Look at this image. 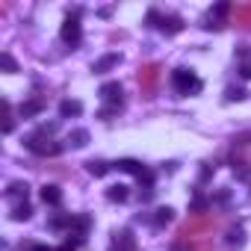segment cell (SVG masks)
I'll return each instance as SVG.
<instances>
[{
  "label": "cell",
  "mask_w": 251,
  "mask_h": 251,
  "mask_svg": "<svg viewBox=\"0 0 251 251\" xmlns=\"http://www.w3.org/2000/svg\"><path fill=\"white\" fill-rule=\"evenodd\" d=\"M160 65L157 62H145L139 65L136 71V80H139V89H142V98H154L157 95V86H160Z\"/></svg>",
  "instance_id": "3"
},
{
  "label": "cell",
  "mask_w": 251,
  "mask_h": 251,
  "mask_svg": "<svg viewBox=\"0 0 251 251\" xmlns=\"http://www.w3.org/2000/svg\"><path fill=\"white\" fill-rule=\"evenodd\" d=\"M0 65L6 68V74H15V71H18V65H15V59H12L9 53H3V56H0Z\"/></svg>",
  "instance_id": "25"
},
{
  "label": "cell",
  "mask_w": 251,
  "mask_h": 251,
  "mask_svg": "<svg viewBox=\"0 0 251 251\" xmlns=\"http://www.w3.org/2000/svg\"><path fill=\"white\" fill-rule=\"evenodd\" d=\"M86 172H89L92 177H103V175L109 172V166H106L103 160H89V163H86Z\"/></svg>",
  "instance_id": "18"
},
{
  "label": "cell",
  "mask_w": 251,
  "mask_h": 251,
  "mask_svg": "<svg viewBox=\"0 0 251 251\" xmlns=\"http://www.w3.org/2000/svg\"><path fill=\"white\" fill-rule=\"evenodd\" d=\"M30 216H33V207H30L27 201H24V204H15V207H12V219H15V222H27Z\"/></svg>",
  "instance_id": "19"
},
{
  "label": "cell",
  "mask_w": 251,
  "mask_h": 251,
  "mask_svg": "<svg viewBox=\"0 0 251 251\" xmlns=\"http://www.w3.org/2000/svg\"><path fill=\"white\" fill-rule=\"evenodd\" d=\"M121 95H124L121 83H103V86H100V98H103L106 103H115V106H121Z\"/></svg>",
  "instance_id": "7"
},
{
  "label": "cell",
  "mask_w": 251,
  "mask_h": 251,
  "mask_svg": "<svg viewBox=\"0 0 251 251\" xmlns=\"http://www.w3.org/2000/svg\"><path fill=\"white\" fill-rule=\"evenodd\" d=\"M216 230V219L213 216H195L189 219L180 230H177V239L175 242H195V239H210Z\"/></svg>",
  "instance_id": "2"
},
{
  "label": "cell",
  "mask_w": 251,
  "mask_h": 251,
  "mask_svg": "<svg viewBox=\"0 0 251 251\" xmlns=\"http://www.w3.org/2000/svg\"><path fill=\"white\" fill-rule=\"evenodd\" d=\"M172 219H175V210H172V207H160V210H157V216H154V225H157V227H163V225H169Z\"/></svg>",
  "instance_id": "20"
},
{
  "label": "cell",
  "mask_w": 251,
  "mask_h": 251,
  "mask_svg": "<svg viewBox=\"0 0 251 251\" xmlns=\"http://www.w3.org/2000/svg\"><path fill=\"white\" fill-rule=\"evenodd\" d=\"M163 33H169V36H175V33H180L183 30V21H180V15H166L160 24H157Z\"/></svg>",
  "instance_id": "11"
},
{
  "label": "cell",
  "mask_w": 251,
  "mask_h": 251,
  "mask_svg": "<svg viewBox=\"0 0 251 251\" xmlns=\"http://www.w3.org/2000/svg\"><path fill=\"white\" fill-rule=\"evenodd\" d=\"M230 18H233V24H236L239 30H251V3H239V6L230 12Z\"/></svg>",
  "instance_id": "6"
},
{
  "label": "cell",
  "mask_w": 251,
  "mask_h": 251,
  "mask_svg": "<svg viewBox=\"0 0 251 251\" xmlns=\"http://www.w3.org/2000/svg\"><path fill=\"white\" fill-rule=\"evenodd\" d=\"M53 130H56V124H48V127H42V130L30 133V136L24 139L27 151H33V154H39V157H56V154L62 151V145L50 139V133H53Z\"/></svg>",
  "instance_id": "1"
},
{
  "label": "cell",
  "mask_w": 251,
  "mask_h": 251,
  "mask_svg": "<svg viewBox=\"0 0 251 251\" xmlns=\"http://www.w3.org/2000/svg\"><path fill=\"white\" fill-rule=\"evenodd\" d=\"M27 192H30V186L21 183V180H15V183H9V189H6V198L15 201V204H24V201H27Z\"/></svg>",
  "instance_id": "9"
},
{
  "label": "cell",
  "mask_w": 251,
  "mask_h": 251,
  "mask_svg": "<svg viewBox=\"0 0 251 251\" xmlns=\"http://www.w3.org/2000/svg\"><path fill=\"white\" fill-rule=\"evenodd\" d=\"M62 42L71 45V48L80 42V21H77V15H68L65 18V24H62Z\"/></svg>",
  "instance_id": "5"
},
{
  "label": "cell",
  "mask_w": 251,
  "mask_h": 251,
  "mask_svg": "<svg viewBox=\"0 0 251 251\" xmlns=\"http://www.w3.org/2000/svg\"><path fill=\"white\" fill-rule=\"evenodd\" d=\"M83 112V103L80 100H62L59 103V115L62 118H74V115H80Z\"/></svg>",
  "instance_id": "14"
},
{
  "label": "cell",
  "mask_w": 251,
  "mask_h": 251,
  "mask_svg": "<svg viewBox=\"0 0 251 251\" xmlns=\"http://www.w3.org/2000/svg\"><path fill=\"white\" fill-rule=\"evenodd\" d=\"M118 62H121V56H118V53H106V56H100V59H98V62L92 65V71H95V74H103V71L115 68Z\"/></svg>",
  "instance_id": "12"
},
{
  "label": "cell",
  "mask_w": 251,
  "mask_h": 251,
  "mask_svg": "<svg viewBox=\"0 0 251 251\" xmlns=\"http://www.w3.org/2000/svg\"><path fill=\"white\" fill-rule=\"evenodd\" d=\"M204 207H207V201H204V198H195V201H192V213H201Z\"/></svg>",
  "instance_id": "28"
},
{
  "label": "cell",
  "mask_w": 251,
  "mask_h": 251,
  "mask_svg": "<svg viewBox=\"0 0 251 251\" xmlns=\"http://www.w3.org/2000/svg\"><path fill=\"white\" fill-rule=\"evenodd\" d=\"M109 251H133V233H130V230L115 233V239H112V248H109Z\"/></svg>",
  "instance_id": "10"
},
{
  "label": "cell",
  "mask_w": 251,
  "mask_h": 251,
  "mask_svg": "<svg viewBox=\"0 0 251 251\" xmlns=\"http://www.w3.org/2000/svg\"><path fill=\"white\" fill-rule=\"evenodd\" d=\"M42 109H45V100H42V98H33V100L21 103V115H24V118H33V115H39Z\"/></svg>",
  "instance_id": "13"
},
{
  "label": "cell",
  "mask_w": 251,
  "mask_h": 251,
  "mask_svg": "<svg viewBox=\"0 0 251 251\" xmlns=\"http://www.w3.org/2000/svg\"><path fill=\"white\" fill-rule=\"evenodd\" d=\"M65 225H74V219H71V216H56V219H50V227H53V230H59V227H65Z\"/></svg>",
  "instance_id": "26"
},
{
  "label": "cell",
  "mask_w": 251,
  "mask_h": 251,
  "mask_svg": "<svg viewBox=\"0 0 251 251\" xmlns=\"http://www.w3.org/2000/svg\"><path fill=\"white\" fill-rule=\"evenodd\" d=\"M106 198L109 201H127V186H121V183L118 186H109L106 189Z\"/></svg>",
  "instance_id": "21"
},
{
  "label": "cell",
  "mask_w": 251,
  "mask_h": 251,
  "mask_svg": "<svg viewBox=\"0 0 251 251\" xmlns=\"http://www.w3.org/2000/svg\"><path fill=\"white\" fill-rule=\"evenodd\" d=\"M115 169H118V172H130V175H136V177L145 172V166H142L139 160H118V163H115Z\"/></svg>",
  "instance_id": "16"
},
{
  "label": "cell",
  "mask_w": 251,
  "mask_h": 251,
  "mask_svg": "<svg viewBox=\"0 0 251 251\" xmlns=\"http://www.w3.org/2000/svg\"><path fill=\"white\" fill-rule=\"evenodd\" d=\"M42 201L50 204V207L62 204V192H59V186H42Z\"/></svg>",
  "instance_id": "15"
},
{
  "label": "cell",
  "mask_w": 251,
  "mask_h": 251,
  "mask_svg": "<svg viewBox=\"0 0 251 251\" xmlns=\"http://www.w3.org/2000/svg\"><path fill=\"white\" fill-rule=\"evenodd\" d=\"M242 242H245V233H242V230H230V236H227V245H236V248H239Z\"/></svg>",
  "instance_id": "27"
},
{
  "label": "cell",
  "mask_w": 251,
  "mask_h": 251,
  "mask_svg": "<svg viewBox=\"0 0 251 251\" xmlns=\"http://www.w3.org/2000/svg\"><path fill=\"white\" fill-rule=\"evenodd\" d=\"M53 251H77V242H65V245H59V248H53Z\"/></svg>",
  "instance_id": "29"
},
{
  "label": "cell",
  "mask_w": 251,
  "mask_h": 251,
  "mask_svg": "<svg viewBox=\"0 0 251 251\" xmlns=\"http://www.w3.org/2000/svg\"><path fill=\"white\" fill-rule=\"evenodd\" d=\"M68 145H71V148L89 145V130H83V127H80V130H71V133H68Z\"/></svg>",
  "instance_id": "17"
},
{
  "label": "cell",
  "mask_w": 251,
  "mask_h": 251,
  "mask_svg": "<svg viewBox=\"0 0 251 251\" xmlns=\"http://www.w3.org/2000/svg\"><path fill=\"white\" fill-rule=\"evenodd\" d=\"M233 175H236L239 180H251V169H248L245 163H233Z\"/></svg>",
  "instance_id": "23"
},
{
  "label": "cell",
  "mask_w": 251,
  "mask_h": 251,
  "mask_svg": "<svg viewBox=\"0 0 251 251\" xmlns=\"http://www.w3.org/2000/svg\"><path fill=\"white\" fill-rule=\"evenodd\" d=\"M245 98V92L239 89V86H227V92H225V100H242Z\"/></svg>",
  "instance_id": "24"
},
{
  "label": "cell",
  "mask_w": 251,
  "mask_h": 251,
  "mask_svg": "<svg viewBox=\"0 0 251 251\" xmlns=\"http://www.w3.org/2000/svg\"><path fill=\"white\" fill-rule=\"evenodd\" d=\"M172 86H175L180 95H189V92H198V89H201V80H198L192 71H186V68H175V71H172Z\"/></svg>",
  "instance_id": "4"
},
{
  "label": "cell",
  "mask_w": 251,
  "mask_h": 251,
  "mask_svg": "<svg viewBox=\"0 0 251 251\" xmlns=\"http://www.w3.org/2000/svg\"><path fill=\"white\" fill-rule=\"evenodd\" d=\"M236 59H239V74L245 80H251V50H248V45H236Z\"/></svg>",
  "instance_id": "8"
},
{
  "label": "cell",
  "mask_w": 251,
  "mask_h": 251,
  "mask_svg": "<svg viewBox=\"0 0 251 251\" xmlns=\"http://www.w3.org/2000/svg\"><path fill=\"white\" fill-rule=\"evenodd\" d=\"M12 127H15V121H12V106H9V100H3V133H12Z\"/></svg>",
  "instance_id": "22"
}]
</instances>
